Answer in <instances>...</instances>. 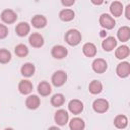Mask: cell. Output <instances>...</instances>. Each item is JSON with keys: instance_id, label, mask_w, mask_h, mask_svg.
I'll use <instances>...</instances> for the list:
<instances>
[{"instance_id": "cell-30", "label": "cell", "mask_w": 130, "mask_h": 130, "mask_svg": "<svg viewBox=\"0 0 130 130\" xmlns=\"http://www.w3.org/2000/svg\"><path fill=\"white\" fill-rule=\"evenodd\" d=\"M8 35V29L4 24L0 23V39H4L6 38Z\"/></svg>"}, {"instance_id": "cell-8", "label": "cell", "mask_w": 130, "mask_h": 130, "mask_svg": "<svg viewBox=\"0 0 130 130\" xmlns=\"http://www.w3.org/2000/svg\"><path fill=\"white\" fill-rule=\"evenodd\" d=\"M68 118H69L68 117V114H67V112L65 110H59V111H57L55 113V117H54L55 122L58 125H60V126L65 125L68 122Z\"/></svg>"}, {"instance_id": "cell-3", "label": "cell", "mask_w": 130, "mask_h": 130, "mask_svg": "<svg viewBox=\"0 0 130 130\" xmlns=\"http://www.w3.org/2000/svg\"><path fill=\"white\" fill-rule=\"evenodd\" d=\"M67 80V74L62 71V70H58L56 71L53 76H52V82L55 86H61L63 85Z\"/></svg>"}, {"instance_id": "cell-17", "label": "cell", "mask_w": 130, "mask_h": 130, "mask_svg": "<svg viewBox=\"0 0 130 130\" xmlns=\"http://www.w3.org/2000/svg\"><path fill=\"white\" fill-rule=\"evenodd\" d=\"M82 51L86 57H93L96 54V47L92 43H86L83 45Z\"/></svg>"}, {"instance_id": "cell-2", "label": "cell", "mask_w": 130, "mask_h": 130, "mask_svg": "<svg viewBox=\"0 0 130 130\" xmlns=\"http://www.w3.org/2000/svg\"><path fill=\"white\" fill-rule=\"evenodd\" d=\"M100 24L106 29H112L115 26L116 21L111 15L104 13L100 16Z\"/></svg>"}, {"instance_id": "cell-23", "label": "cell", "mask_w": 130, "mask_h": 130, "mask_svg": "<svg viewBox=\"0 0 130 130\" xmlns=\"http://www.w3.org/2000/svg\"><path fill=\"white\" fill-rule=\"evenodd\" d=\"M20 72L23 76L25 77H29L35 73V66L31 63H25L24 65H22Z\"/></svg>"}, {"instance_id": "cell-5", "label": "cell", "mask_w": 130, "mask_h": 130, "mask_svg": "<svg viewBox=\"0 0 130 130\" xmlns=\"http://www.w3.org/2000/svg\"><path fill=\"white\" fill-rule=\"evenodd\" d=\"M17 18V15L16 13L11 10V9H5L2 11L1 13V19L5 22V23H13Z\"/></svg>"}, {"instance_id": "cell-21", "label": "cell", "mask_w": 130, "mask_h": 130, "mask_svg": "<svg viewBox=\"0 0 130 130\" xmlns=\"http://www.w3.org/2000/svg\"><path fill=\"white\" fill-rule=\"evenodd\" d=\"M114 124H115V126H116L117 128L123 129V128H125V127L127 126V124H128V119H127V117L124 116V115H118V116H116V118H115V120H114Z\"/></svg>"}, {"instance_id": "cell-1", "label": "cell", "mask_w": 130, "mask_h": 130, "mask_svg": "<svg viewBox=\"0 0 130 130\" xmlns=\"http://www.w3.org/2000/svg\"><path fill=\"white\" fill-rule=\"evenodd\" d=\"M65 41L70 46H76L81 41V34L77 29H69L65 35Z\"/></svg>"}, {"instance_id": "cell-16", "label": "cell", "mask_w": 130, "mask_h": 130, "mask_svg": "<svg viewBox=\"0 0 130 130\" xmlns=\"http://www.w3.org/2000/svg\"><path fill=\"white\" fill-rule=\"evenodd\" d=\"M31 24L36 28H42L47 24V19L44 15H35L31 18Z\"/></svg>"}, {"instance_id": "cell-4", "label": "cell", "mask_w": 130, "mask_h": 130, "mask_svg": "<svg viewBox=\"0 0 130 130\" xmlns=\"http://www.w3.org/2000/svg\"><path fill=\"white\" fill-rule=\"evenodd\" d=\"M92 108L96 113H105L109 109V102L105 99H98L93 102Z\"/></svg>"}, {"instance_id": "cell-29", "label": "cell", "mask_w": 130, "mask_h": 130, "mask_svg": "<svg viewBox=\"0 0 130 130\" xmlns=\"http://www.w3.org/2000/svg\"><path fill=\"white\" fill-rule=\"evenodd\" d=\"M11 59V54L8 50L5 49H0V63L5 64L8 63Z\"/></svg>"}, {"instance_id": "cell-28", "label": "cell", "mask_w": 130, "mask_h": 130, "mask_svg": "<svg viewBox=\"0 0 130 130\" xmlns=\"http://www.w3.org/2000/svg\"><path fill=\"white\" fill-rule=\"evenodd\" d=\"M15 54L18 56V57H25L27 54H28V49L25 45L23 44H19L15 47Z\"/></svg>"}, {"instance_id": "cell-19", "label": "cell", "mask_w": 130, "mask_h": 130, "mask_svg": "<svg viewBox=\"0 0 130 130\" xmlns=\"http://www.w3.org/2000/svg\"><path fill=\"white\" fill-rule=\"evenodd\" d=\"M29 29H30V27L26 22H19L15 27V31L19 37L26 36L29 32Z\"/></svg>"}, {"instance_id": "cell-34", "label": "cell", "mask_w": 130, "mask_h": 130, "mask_svg": "<svg viewBox=\"0 0 130 130\" xmlns=\"http://www.w3.org/2000/svg\"><path fill=\"white\" fill-rule=\"evenodd\" d=\"M101 36L104 37V36H105V31H101Z\"/></svg>"}, {"instance_id": "cell-26", "label": "cell", "mask_w": 130, "mask_h": 130, "mask_svg": "<svg viewBox=\"0 0 130 130\" xmlns=\"http://www.w3.org/2000/svg\"><path fill=\"white\" fill-rule=\"evenodd\" d=\"M115 55L118 59H125L129 55V48L127 46H121L116 50Z\"/></svg>"}, {"instance_id": "cell-12", "label": "cell", "mask_w": 130, "mask_h": 130, "mask_svg": "<svg viewBox=\"0 0 130 130\" xmlns=\"http://www.w3.org/2000/svg\"><path fill=\"white\" fill-rule=\"evenodd\" d=\"M116 46H117V41H116V39L114 37H108L102 43L103 49L105 51H108V52L109 51H112Z\"/></svg>"}, {"instance_id": "cell-11", "label": "cell", "mask_w": 130, "mask_h": 130, "mask_svg": "<svg viewBox=\"0 0 130 130\" xmlns=\"http://www.w3.org/2000/svg\"><path fill=\"white\" fill-rule=\"evenodd\" d=\"M29 44L35 48H41L44 45V38L40 34H31L29 36Z\"/></svg>"}, {"instance_id": "cell-31", "label": "cell", "mask_w": 130, "mask_h": 130, "mask_svg": "<svg viewBox=\"0 0 130 130\" xmlns=\"http://www.w3.org/2000/svg\"><path fill=\"white\" fill-rule=\"evenodd\" d=\"M61 2L64 6H71V5L74 4L75 0H61Z\"/></svg>"}, {"instance_id": "cell-15", "label": "cell", "mask_w": 130, "mask_h": 130, "mask_svg": "<svg viewBox=\"0 0 130 130\" xmlns=\"http://www.w3.org/2000/svg\"><path fill=\"white\" fill-rule=\"evenodd\" d=\"M40 103H41L40 98H39L38 95L32 94V95H29V96L26 99V101H25V106H26L28 109L35 110V109H37V108L40 106Z\"/></svg>"}, {"instance_id": "cell-18", "label": "cell", "mask_w": 130, "mask_h": 130, "mask_svg": "<svg viewBox=\"0 0 130 130\" xmlns=\"http://www.w3.org/2000/svg\"><path fill=\"white\" fill-rule=\"evenodd\" d=\"M51 85L49 84V82L47 81H41L38 85V91L41 95L43 96H47L51 93Z\"/></svg>"}, {"instance_id": "cell-27", "label": "cell", "mask_w": 130, "mask_h": 130, "mask_svg": "<svg viewBox=\"0 0 130 130\" xmlns=\"http://www.w3.org/2000/svg\"><path fill=\"white\" fill-rule=\"evenodd\" d=\"M64 102H65V98L62 93H56L51 99V104L54 107H60L64 104Z\"/></svg>"}, {"instance_id": "cell-9", "label": "cell", "mask_w": 130, "mask_h": 130, "mask_svg": "<svg viewBox=\"0 0 130 130\" xmlns=\"http://www.w3.org/2000/svg\"><path fill=\"white\" fill-rule=\"evenodd\" d=\"M66 55H67V50L65 47H63L61 45H57L52 48V56L54 58L63 59L64 57H66Z\"/></svg>"}, {"instance_id": "cell-22", "label": "cell", "mask_w": 130, "mask_h": 130, "mask_svg": "<svg viewBox=\"0 0 130 130\" xmlns=\"http://www.w3.org/2000/svg\"><path fill=\"white\" fill-rule=\"evenodd\" d=\"M69 127L72 130H82L84 128V122L80 118H73L69 123Z\"/></svg>"}, {"instance_id": "cell-32", "label": "cell", "mask_w": 130, "mask_h": 130, "mask_svg": "<svg viewBox=\"0 0 130 130\" xmlns=\"http://www.w3.org/2000/svg\"><path fill=\"white\" fill-rule=\"evenodd\" d=\"M129 11H130V5H127V7H126V18H127V19H130Z\"/></svg>"}, {"instance_id": "cell-13", "label": "cell", "mask_w": 130, "mask_h": 130, "mask_svg": "<svg viewBox=\"0 0 130 130\" xmlns=\"http://www.w3.org/2000/svg\"><path fill=\"white\" fill-rule=\"evenodd\" d=\"M110 11H111V13H112L114 16H116V17L121 16V14H122V12H123V5H122V3L119 2V1H114V2H112L111 6H110Z\"/></svg>"}, {"instance_id": "cell-33", "label": "cell", "mask_w": 130, "mask_h": 130, "mask_svg": "<svg viewBox=\"0 0 130 130\" xmlns=\"http://www.w3.org/2000/svg\"><path fill=\"white\" fill-rule=\"evenodd\" d=\"M91 2L93 4H95V5H101L104 2V0H91Z\"/></svg>"}, {"instance_id": "cell-24", "label": "cell", "mask_w": 130, "mask_h": 130, "mask_svg": "<svg viewBox=\"0 0 130 130\" xmlns=\"http://www.w3.org/2000/svg\"><path fill=\"white\" fill-rule=\"evenodd\" d=\"M59 17L63 21H70L74 18V12L71 9H64V10L60 11Z\"/></svg>"}, {"instance_id": "cell-20", "label": "cell", "mask_w": 130, "mask_h": 130, "mask_svg": "<svg viewBox=\"0 0 130 130\" xmlns=\"http://www.w3.org/2000/svg\"><path fill=\"white\" fill-rule=\"evenodd\" d=\"M117 36H118V39L121 41V42H126L129 40L130 38V28L128 26H122L119 28L118 32H117Z\"/></svg>"}, {"instance_id": "cell-14", "label": "cell", "mask_w": 130, "mask_h": 130, "mask_svg": "<svg viewBox=\"0 0 130 130\" xmlns=\"http://www.w3.org/2000/svg\"><path fill=\"white\" fill-rule=\"evenodd\" d=\"M18 89L22 94H28L32 90V83L29 80H21L18 84Z\"/></svg>"}, {"instance_id": "cell-6", "label": "cell", "mask_w": 130, "mask_h": 130, "mask_svg": "<svg viewBox=\"0 0 130 130\" xmlns=\"http://www.w3.org/2000/svg\"><path fill=\"white\" fill-rule=\"evenodd\" d=\"M116 73L119 77L125 78L129 75L130 73V65L128 62H122L120 64H118L117 68H116Z\"/></svg>"}, {"instance_id": "cell-25", "label": "cell", "mask_w": 130, "mask_h": 130, "mask_svg": "<svg viewBox=\"0 0 130 130\" xmlns=\"http://www.w3.org/2000/svg\"><path fill=\"white\" fill-rule=\"evenodd\" d=\"M88 89H89V91H90L92 94H98V93H100V92L102 91L103 85H102V83H101L99 80H92V81L89 83Z\"/></svg>"}, {"instance_id": "cell-7", "label": "cell", "mask_w": 130, "mask_h": 130, "mask_svg": "<svg viewBox=\"0 0 130 130\" xmlns=\"http://www.w3.org/2000/svg\"><path fill=\"white\" fill-rule=\"evenodd\" d=\"M68 109H69V111L72 114L77 115V114H79V113L82 112V110H83V104L79 100H76V99L75 100H71L69 102V104H68Z\"/></svg>"}, {"instance_id": "cell-10", "label": "cell", "mask_w": 130, "mask_h": 130, "mask_svg": "<svg viewBox=\"0 0 130 130\" xmlns=\"http://www.w3.org/2000/svg\"><path fill=\"white\" fill-rule=\"evenodd\" d=\"M92 69L96 73H104L107 70V62L104 59L98 58L92 62Z\"/></svg>"}]
</instances>
